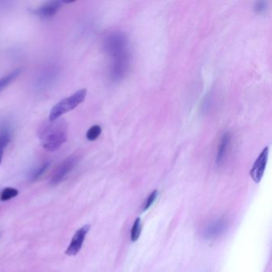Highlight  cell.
I'll return each instance as SVG.
<instances>
[{"instance_id": "6da1fadb", "label": "cell", "mask_w": 272, "mask_h": 272, "mask_svg": "<svg viewBox=\"0 0 272 272\" xmlns=\"http://www.w3.org/2000/svg\"><path fill=\"white\" fill-rule=\"evenodd\" d=\"M104 46L112 60L110 69L111 77L115 80H120L121 78H124L129 68L126 37L120 32H114L106 37Z\"/></svg>"}, {"instance_id": "7a4b0ae2", "label": "cell", "mask_w": 272, "mask_h": 272, "mask_svg": "<svg viewBox=\"0 0 272 272\" xmlns=\"http://www.w3.org/2000/svg\"><path fill=\"white\" fill-rule=\"evenodd\" d=\"M68 124L62 119L47 121L38 128V137L41 145L48 152H55L67 140Z\"/></svg>"}, {"instance_id": "3957f363", "label": "cell", "mask_w": 272, "mask_h": 272, "mask_svg": "<svg viewBox=\"0 0 272 272\" xmlns=\"http://www.w3.org/2000/svg\"><path fill=\"white\" fill-rule=\"evenodd\" d=\"M87 90H79L69 97L61 100L51 109V112L49 114V120L54 121L61 119L62 115L74 110L84 101L87 97Z\"/></svg>"}, {"instance_id": "277c9868", "label": "cell", "mask_w": 272, "mask_h": 272, "mask_svg": "<svg viewBox=\"0 0 272 272\" xmlns=\"http://www.w3.org/2000/svg\"><path fill=\"white\" fill-rule=\"evenodd\" d=\"M78 161V157L76 155H71L65 158L54 172L51 179V185H56L62 181L76 166Z\"/></svg>"}, {"instance_id": "5b68a950", "label": "cell", "mask_w": 272, "mask_h": 272, "mask_svg": "<svg viewBox=\"0 0 272 272\" xmlns=\"http://www.w3.org/2000/svg\"><path fill=\"white\" fill-rule=\"evenodd\" d=\"M91 229V225L87 224L83 227L78 229L74 237L72 238L71 242L68 246L67 249L65 250V253L70 256H74L80 251L82 247H83V242H84L85 239L87 237V233L89 232Z\"/></svg>"}, {"instance_id": "8992f818", "label": "cell", "mask_w": 272, "mask_h": 272, "mask_svg": "<svg viewBox=\"0 0 272 272\" xmlns=\"http://www.w3.org/2000/svg\"><path fill=\"white\" fill-rule=\"evenodd\" d=\"M268 153H269V148L266 147L262 151L260 156H258V158L254 163L253 166L251 168L250 175L255 183H259L264 176L267 162H268Z\"/></svg>"}, {"instance_id": "52a82bcc", "label": "cell", "mask_w": 272, "mask_h": 272, "mask_svg": "<svg viewBox=\"0 0 272 272\" xmlns=\"http://www.w3.org/2000/svg\"><path fill=\"white\" fill-rule=\"evenodd\" d=\"M227 223L225 219H219L209 224L205 228V237L206 239H215L219 237L222 232L225 230Z\"/></svg>"}, {"instance_id": "ba28073f", "label": "cell", "mask_w": 272, "mask_h": 272, "mask_svg": "<svg viewBox=\"0 0 272 272\" xmlns=\"http://www.w3.org/2000/svg\"><path fill=\"white\" fill-rule=\"evenodd\" d=\"M61 1H52L48 2L43 6L34 11V14L39 15L41 17L48 18L55 15L61 6Z\"/></svg>"}, {"instance_id": "9c48e42d", "label": "cell", "mask_w": 272, "mask_h": 272, "mask_svg": "<svg viewBox=\"0 0 272 272\" xmlns=\"http://www.w3.org/2000/svg\"><path fill=\"white\" fill-rule=\"evenodd\" d=\"M231 135L229 133H224L220 142H219V147H218L217 156H216V163L220 165L224 161L227 156L228 147L230 145Z\"/></svg>"}, {"instance_id": "30bf717a", "label": "cell", "mask_w": 272, "mask_h": 272, "mask_svg": "<svg viewBox=\"0 0 272 272\" xmlns=\"http://www.w3.org/2000/svg\"><path fill=\"white\" fill-rule=\"evenodd\" d=\"M21 72L22 69L19 68L0 78V92H2L6 87H8L9 85L12 83L13 81H15L19 74H21Z\"/></svg>"}, {"instance_id": "8fae6325", "label": "cell", "mask_w": 272, "mask_h": 272, "mask_svg": "<svg viewBox=\"0 0 272 272\" xmlns=\"http://www.w3.org/2000/svg\"><path fill=\"white\" fill-rule=\"evenodd\" d=\"M142 229L141 218H137L134 223H133V228L131 229V241H133V242H136L139 239L140 236H141V232H142Z\"/></svg>"}, {"instance_id": "7c38bea8", "label": "cell", "mask_w": 272, "mask_h": 272, "mask_svg": "<svg viewBox=\"0 0 272 272\" xmlns=\"http://www.w3.org/2000/svg\"><path fill=\"white\" fill-rule=\"evenodd\" d=\"M18 195H19V191L16 188L8 187V188H5L2 190L0 199H1V201L4 202V201L11 200V199L15 198Z\"/></svg>"}, {"instance_id": "4fadbf2b", "label": "cell", "mask_w": 272, "mask_h": 272, "mask_svg": "<svg viewBox=\"0 0 272 272\" xmlns=\"http://www.w3.org/2000/svg\"><path fill=\"white\" fill-rule=\"evenodd\" d=\"M101 128L98 124H95L93 126L90 128L89 130L87 131V138L93 142L95 140L97 139L99 136L101 135Z\"/></svg>"}, {"instance_id": "5bb4252c", "label": "cell", "mask_w": 272, "mask_h": 272, "mask_svg": "<svg viewBox=\"0 0 272 272\" xmlns=\"http://www.w3.org/2000/svg\"><path fill=\"white\" fill-rule=\"evenodd\" d=\"M9 142H10V137L8 134L3 133L0 136V165L2 164L4 150L6 146H8Z\"/></svg>"}, {"instance_id": "9a60e30c", "label": "cell", "mask_w": 272, "mask_h": 272, "mask_svg": "<svg viewBox=\"0 0 272 272\" xmlns=\"http://www.w3.org/2000/svg\"><path fill=\"white\" fill-rule=\"evenodd\" d=\"M49 166H50V163H45L43 165H41L38 169H36L34 173H33V175L31 176L32 181H36L38 178H40L42 174H44L45 172L47 171Z\"/></svg>"}, {"instance_id": "2e32d148", "label": "cell", "mask_w": 272, "mask_h": 272, "mask_svg": "<svg viewBox=\"0 0 272 272\" xmlns=\"http://www.w3.org/2000/svg\"><path fill=\"white\" fill-rule=\"evenodd\" d=\"M157 195H158V191L157 190H154L153 192L149 196L148 198L146 200V204L144 205L143 211H146L147 209L151 207V205L153 204L154 201H155L156 197H157Z\"/></svg>"}, {"instance_id": "e0dca14e", "label": "cell", "mask_w": 272, "mask_h": 272, "mask_svg": "<svg viewBox=\"0 0 272 272\" xmlns=\"http://www.w3.org/2000/svg\"><path fill=\"white\" fill-rule=\"evenodd\" d=\"M255 11L257 12H263L266 9V3L264 2H258L255 4Z\"/></svg>"}]
</instances>
